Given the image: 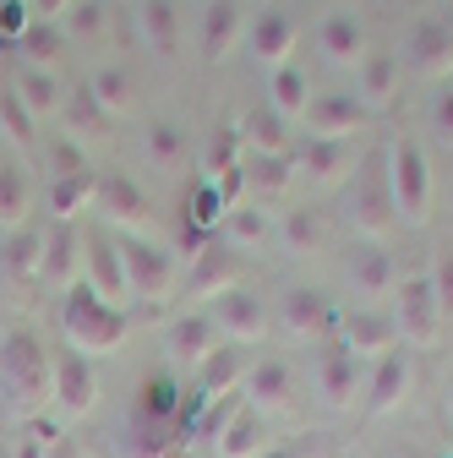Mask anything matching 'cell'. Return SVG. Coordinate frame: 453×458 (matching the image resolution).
I'll list each match as a JSON object with an SVG mask.
<instances>
[{
    "label": "cell",
    "mask_w": 453,
    "mask_h": 458,
    "mask_svg": "<svg viewBox=\"0 0 453 458\" xmlns=\"http://www.w3.org/2000/svg\"><path fill=\"white\" fill-rule=\"evenodd\" d=\"M55 404H61L66 415H88L98 404V377H93L88 355H77V350L55 355Z\"/></svg>",
    "instance_id": "cell-12"
},
{
    "label": "cell",
    "mask_w": 453,
    "mask_h": 458,
    "mask_svg": "<svg viewBox=\"0 0 453 458\" xmlns=\"http://www.w3.org/2000/svg\"><path fill=\"white\" fill-rule=\"evenodd\" d=\"M208 317L218 322V333H224V344H257L262 333H268V306H262V295H252V290H224L213 306H208Z\"/></svg>",
    "instance_id": "cell-9"
},
{
    "label": "cell",
    "mask_w": 453,
    "mask_h": 458,
    "mask_svg": "<svg viewBox=\"0 0 453 458\" xmlns=\"http://www.w3.org/2000/svg\"><path fill=\"white\" fill-rule=\"evenodd\" d=\"M181 153H186L181 126H169V121H153V126H148V158H153V164L175 169V164H181Z\"/></svg>",
    "instance_id": "cell-46"
},
{
    "label": "cell",
    "mask_w": 453,
    "mask_h": 458,
    "mask_svg": "<svg viewBox=\"0 0 453 458\" xmlns=\"http://www.w3.org/2000/svg\"><path fill=\"white\" fill-rule=\"evenodd\" d=\"M410 49H415V66L426 77H448L453 72V28L448 22H421L415 38H410Z\"/></svg>",
    "instance_id": "cell-33"
},
{
    "label": "cell",
    "mask_w": 453,
    "mask_h": 458,
    "mask_svg": "<svg viewBox=\"0 0 453 458\" xmlns=\"http://www.w3.org/2000/svg\"><path fill=\"white\" fill-rule=\"evenodd\" d=\"M241 38V0H208L202 12V55L218 61V55H230Z\"/></svg>",
    "instance_id": "cell-29"
},
{
    "label": "cell",
    "mask_w": 453,
    "mask_h": 458,
    "mask_svg": "<svg viewBox=\"0 0 453 458\" xmlns=\"http://www.w3.org/2000/svg\"><path fill=\"white\" fill-rule=\"evenodd\" d=\"M448 415H453V382H448Z\"/></svg>",
    "instance_id": "cell-53"
},
{
    "label": "cell",
    "mask_w": 453,
    "mask_h": 458,
    "mask_svg": "<svg viewBox=\"0 0 453 458\" xmlns=\"http://www.w3.org/2000/svg\"><path fill=\"white\" fill-rule=\"evenodd\" d=\"M278 322H285V333H295V338H322L338 317H333V301L322 290H290L278 301Z\"/></svg>",
    "instance_id": "cell-23"
},
{
    "label": "cell",
    "mask_w": 453,
    "mask_h": 458,
    "mask_svg": "<svg viewBox=\"0 0 453 458\" xmlns=\"http://www.w3.org/2000/svg\"><path fill=\"white\" fill-rule=\"evenodd\" d=\"M366 126V104L355 93H322L306 109V137H333V142H350Z\"/></svg>",
    "instance_id": "cell-11"
},
{
    "label": "cell",
    "mask_w": 453,
    "mask_h": 458,
    "mask_svg": "<svg viewBox=\"0 0 453 458\" xmlns=\"http://www.w3.org/2000/svg\"><path fill=\"white\" fill-rule=\"evenodd\" d=\"M186 213H192V229H197V235H208V229H218V224H224L230 202L218 197V186H213V181H197V186H192V197H186Z\"/></svg>",
    "instance_id": "cell-44"
},
{
    "label": "cell",
    "mask_w": 453,
    "mask_h": 458,
    "mask_svg": "<svg viewBox=\"0 0 453 458\" xmlns=\"http://www.w3.org/2000/svg\"><path fill=\"white\" fill-rule=\"evenodd\" d=\"M333 327H338L333 344H345L355 360H382L388 350H399V327H393V317L377 311V306H350Z\"/></svg>",
    "instance_id": "cell-8"
},
{
    "label": "cell",
    "mask_w": 453,
    "mask_h": 458,
    "mask_svg": "<svg viewBox=\"0 0 453 458\" xmlns=\"http://www.w3.org/2000/svg\"><path fill=\"white\" fill-rule=\"evenodd\" d=\"M38 278L49 284V290H77L82 284V229L77 224H49L44 229V267Z\"/></svg>",
    "instance_id": "cell-10"
},
{
    "label": "cell",
    "mask_w": 453,
    "mask_h": 458,
    "mask_svg": "<svg viewBox=\"0 0 453 458\" xmlns=\"http://www.w3.org/2000/svg\"><path fill=\"white\" fill-rule=\"evenodd\" d=\"M262 458H317V447L312 442H273Z\"/></svg>",
    "instance_id": "cell-52"
},
{
    "label": "cell",
    "mask_w": 453,
    "mask_h": 458,
    "mask_svg": "<svg viewBox=\"0 0 453 458\" xmlns=\"http://www.w3.org/2000/svg\"><path fill=\"white\" fill-rule=\"evenodd\" d=\"M268 109L278 114V121H306V109H312V82H306V72L290 61V66H278L273 72V82H268Z\"/></svg>",
    "instance_id": "cell-27"
},
{
    "label": "cell",
    "mask_w": 453,
    "mask_h": 458,
    "mask_svg": "<svg viewBox=\"0 0 453 458\" xmlns=\"http://www.w3.org/2000/svg\"><path fill=\"white\" fill-rule=\"evenodd\" d=\"M246 366H252V360H246L241 344H218V350L197 366V371H202V382H197V387H202L208 404H213V398H230V393L246 382Z\"/></svg>",
    "instance_id": "cell-26"
},
{
    "label": "cell",
    "mask_w": 453,
    "mask_h": 458,
    "mask_svg": "<svg viewBox=\"0 0 453 458\" xmlns=\"http://www.w3.org/2000/svg\"><path fill=\"white\" fill-rule=\"evenodd\" d=\"M393 327H399V344H415V350H426L437 338L442 306H437V290H432V273L399 278V290H393Z\"/></svg>",
    "instance_id": "cell-5"
},
{
    "label": "cell",
    "mask_w": 453,
    "mask_h": 458,
    "mask_svg": "<svg viewBox=\"0 0 453 458\" xmlns=\"http://www.w3.org/2000/svg\"><path fill=\"white\" fill-rule=\"evenodd\" d=\"M121 262H126V290L137 301H164L175 290V257L148 235H126L121 241Z\"/></svg>",
    "instance_id": "cell-6"
},
{
    "label": "cell",
    "mask_w": 453,
    "mask_h": 458,
    "mask_svg": "<svg viewBox=\"0 0 453 458\" xmlns=\"http://www.w3.org/2000/svg\"><path fill=\"white\" fill-rule=\"evenodd\" d=\"M12 93L22 98V109L33 114V121L44 126V121H61V109H66V82L55 77V72H38V66H22L17 72V82H12Z\"/></svg>",
    "instance_id": "cell-21"
},
{
    "label": "cell",
    "mask_w": 453,
    "mask_h": 458,
    "mask_svg": "<svg viewBox=\"0 0 453 458\" xmlns=\"http://www.w3.org/2000/svg\"><path fill=\"white\" fill-rule=\"evenodd\" d=\"M241 126H224V131H213L208 137V153H202V181H224V175H235V169L246 164L241 158Z\"/></svg>",
    "instance_id": "cell-38"
},
{
    "label": "cell",
    "mask_w": 453,
    "mask_h": 458,
    "mask_svg": "<svg viewBox=\"0 0 453 458\" xmlns=\"http://www.w3.org/2000/svg\"><path fill=\"white\" fill-rule=\"evenodd\" d=\"M290 158H295V169H306L317 186H338L345 175H355V148L333 142V137H306Z\"/></svg>",
    "instance_id": "cell-18"
},
{
    "label": "cell",
    "mask_w": 453,
    "mask_h": 458,
    "mask_svg": "<svg viewBox=\"0 0 453 458\" xmlns=\"http://www.w3.org/2000/svg\"><path fill=\"white\" fill-rule=\"evenodd\" d=\"M6 267H12V278H38V267H44V229L38 224L6 235Z\"/></svg>",
    "instance_id": "cell-42"
},
{
    "label": "cell",
    "mask_w": 453,
    "mask_h": 458,
    "mask_svg": "<svg viewBox=\"0 0 453 458\" xmlns=\"http://www.w3.org/2000/svg\"><path fill=\"white\" fill-rule=\"evenodd\" d=\"M442 458H453V453H442Z\"/></svg>",
    "instance_id": "cell-55"
},
{
    "label": "cell",
    "mask_w": 453,
    "mask_h": 458,
    "mask_svg": "<svg viewBox=\"0 0 453 458\" xmlns=\"http://www.w3.org/2000/svg\"><path fill=\"white\" fill-rule=\"evenodd\" d=\"M350 213H355V229L382 246V235L393 229V218H399V208H393V186H388V164L382 153H372L361 169H355V197H350Z\"/></svg>",
    "instance_id": "cell-4"
},
{
    "label": "cell",
    "mask_w": 453,
    "mask_h": 458,
    "mask_svg": "<svg viewBox=\"0 0 453 458\" xmlns=\"http://www.w3.org/2000/svg\"><path fill=\"white\" fill-rule=\"evenodd\" d=\"M98 208L115 218V224H142L148 218V191L126 175H104L98 181Z\"/></svg>",
    "instance_id": "cell-32"
},
{
    "label": "cell",
    "mask_w": 453,
    "mask_h": 458,
    "mask_svg": "<svg viewBox=\"0 0 453 458\" xmlns=\"http://www.w3.org/2000/svg\"><path fill=\"white\" fill-rule=\"evenodd\" d=\"M218 344H224V333H218V322L208 311H181L169 322V360L175 366H202Z\"/></svg>",
    "instance_id": "cell-15"
},
{
    "label": "cell",
    "mask_w": 453,
    "mask_h": 458,
    "mask_svg": "<svg viewBox=\"0 0 453 458\" xmlns=\"http://www.w3.org/2000/svg\"><path fill=\"white\" fill-rule=\"evenodd\" d=\"M317 44H322V55H328L333 66H361L366 55H372L366 22H361L355 12H328V17L317 22Z\"/></svg>",
    "instance_id": "cell-17"
},
{
    "label": "cell",
    "mask_w": 453,
    "mask_h": 458,
    "mask_svg": "<svg viewBox=\"0 0 453 458\" xmlns=\"http://www.w3.org/2000/svg\"><path fill=\"white\" fill-rule=\"evenodd\" d=\"M317 387H322V404L328 410H350L355 404L361 366H355V355L345 350V344H328V350L317 355Z\"/></svg>",
    "instance_id": "cell-19"
},
{
    "label": "cell",
    "mask_w": 453,
    "mask_h": 458,
    "mask_svg": "<svg viewBox=\"0 0 453 458\" xmlns=\"http://www.w3.org/2000/svg\"><path fill=\"white\" fill-rule=\"evenodd\" d=\"M33 17H28V0H0V33H12V38H22V28H28Z\"/></svg>",
    "instance_id": "cell-49"
},
{
    "label": "cell",
    "mask_w": 453,
    "mask_h": 458,
    "mask_svg": "<svg viewBox=\"0 0 453 458\" xmlns=\"http://www.w3.org/2000/svg\"><path fill=\"white\" fill-rule=\"evenodd\" d=\"M432 290H437V306H442V317H448V311H453V257H442V262H437Z\"/></svg>",
    "instance_id": "cell-50"
},
{
    "label": "cell",
    "mask_w": 453,
    "mask_h": 458,
    "mask_svg": "<svg viewBox=\"0 0 453 458\" xmlns=\"http://www.w3.org/2000/svg\"><path fill=\"white\" fill-rule=\"evenodd\" d=\"M82 284L109 301V306H121L126 311V262H121V241L115 235H104V229H88L82 235Z\"/></svg>",
    "instance_id": "cell-7"
},
{
    "label": "cell",
    "mask_w": 453,
    "mask_h": 458,
    "mask_svg": "<svg viewBox=\"0 0 453 458\" xmlns=\"http://www.w3.org/2000/svg\"><path fill=\"white\" fill-rule=\"evenodd\" d=\"M241 142H246L252 153H278V158H290V121H278L273 109H252L246 126H241Z\"/></svg>",
    "instance_id": "cell-36"
},
{
    "label": "cell",
    "mask_w": 453,
    "mask_h": 458,
    "mask_svg": "<svg viewBox=\"0 0 453 458\" xmlns=\"http://www.w3.org/2000/svg\"><path fill=\"white\" fill-rule=\"evenodd\" d=\"M137 22H142V38H148V49H153V55H175V44H181L175 0H142Z\"/></svg>",
    "instance_id": "cell-34"
},
{
    "label": "cell",
    "mask_w": 453,
    "mask_h": 458,
    "mask_svg": "<svg viewBox=\"0 0 453 458\" xmlns=\"http://www.w3.org/2000/svg\"><path fill=\"white\" fill-rule=\"evenodd\" d=\"M410 350H388L382 360H372V382H366V410L372 415H388V410H399L405 404V393H410Z\"/></svg>",
    "instance_id": "cell-16"
},
{
    "label": "cell",
    "mask_w": 453,
    "mask_h": 458,
    "mask_svg": "<svg viewBox=\"0 0 453 458\" xmlns=\"http://www.w3.org/2000/svg\"><path fill=\"white\" fill-rule=\"evenodd\" d=\"M213 442H218V458H262V453L273 447L268 415H257L252 404H235L230 420H224V431H218Z\"/></svg>",
    "instance_id": "cell-20"
},
{
    "label": "cell",
    "mask_w": 453,
    "mask_h": 458,
    "mask_svg": "<svg viewBox=\"0 0 453 458\" xmlns=\"http://www.w3.org/2000/svg\"><path fill=\"white\" fill-rule=\"evenodd\" d=\"M350 284H355V295L366 301V306H377L382 295H393L399 290V273H393V251H382V246H361L355 257H350Z\"/></svg>",
    "instance_id": "cell-24"
},
{
    "label": "cell",
    "mask_w": 453,
    "mask_h": 458,
    "mask_svg": "<svg viewBox=\"0 0 453 458\" xmlns=\"http://www.w3.org/2000/svg\"><path fill=\"white\" fill-rule=\"evenodd\" d=\"M241 278V257L230 246H202L192 257V273H186V295L192 301H218L224 290H235Z\"/></svg>",
    "instance_id": "cell-13"
},
{
    "label": "cell",
    "mask_w": 453,
    "mask_h": 458,
    "mask_svg": "<svg viewBox=\"0 0 453 458\" xmlns=\"http://www.w3.org/2000/svg\"><path fill=\"white\" fill-rule=\"evenodd\" d=\"M268 241H273V218L257 202H235L230 213H224V246L230 251H257Z\"/></svg>",
    "instance_id": "cell-28"
},
{
    "label": "cell",
    "mask_w": 453,
    "mask_h": 458,
    "mask_svg": "<svg viewBox=\"0 0 453 458\" xmlns=\"http://www.w3.org/2000/svg\"><path fill=\"white\" fill-rule=\"evenodd\" d=\"M355 77H361V104L366 109H382V104H393V93H399V66H393V55H382V49H372L366 61L355 66Z\"/></svg>",
    "instance_id": "cell-31"
},
{
    "label": "cell",
    "mask_w": 453,
    "mask_h": 458,
    "mask_svg": "<svg viewBox=\"0 0 453 458\" xmlns=\"http://www.w3.org/2000/svg\"><path fill=\"white\" fill-rule=\"evenodd\" d=\"M33 224V181L17 158H0V235H17Z\"/></svg>",
    "instance_id": "cell-25"
},
{
    "label": "cell",
    "mask_w": 453,
    "mask_h": 458,
    "mask_svg": "<svg viewBox=\"0 0 453 458\" xmlns=\"http://www.w3.org/2000/svg\"><path fill=\"white\" fill-rule=\"evenodd\" d=\"M88 93L98 98V109L115 121V114H126L132 109V77L121 72V66H98L93 77H88Z\"/></svg>",
    "instance_id": "cell-41"
},
{
    "label": "cell",
    "mask_w": 453,
    "mask_h": 458,
    "mask_svg": "<svg viewBox=\"0 0 453 458\" xmlns=\"http://www.w3.org/2000/svg\"><path fill=\"white\" fill-rule=\"evenodd\" d=\"M0 131H6V142H12L17 153H33V148H38V121L22 109V98H17L12 88L0 93Z\"/></svg>",
    "instance_id": "cell-43"
},
{
    "label": "cell",
    "mask_w": 453,
    "mask_h": 458,
    "mask_svg": "<svg viewBox=\"0 0 453 458\" xmlns=\"http://www.w3.org/2000/svg\"><path fill=\"white\" fill-rule=\"evenodd\" d=\"M0 404L12 420H38L55 404V355L28 333H0Z\"/></svg>",
    "instance_id": "cell-1"
},
{
    "label": "cell",
    "mask_w": 453,
    "mask_h": 458,
    "mask_svg": "<svg viewBox=\"0 0 453 458\" xmlns=\"http://www.w3.org/2000/svg\"><path fill=\"white\" fill-rule=\"evenodd\" d=\"M432 131H437V142H453V82L437 88V98H432Z\"/></svg>",
    "instance_id": "cell-48"
},
{
    "label": "cell",
    "mask_w": 453,
    "mask_h": 458,
    "mask_svg": "<svg viewBox=\"0 0 453 458\" xmlns=\"http://www.w3.org/2000/svg\"><path fill=\"white\" fill-rule=\"evenodd\" d=\"M88 202H98V175H55L49 181V213L55 224H77V213H88Z\"/></svg>",
    "instance_id": "cell-30"
},
{
    "label": "cell",
    "mask_w": 453,
    "mask_h": 458,
    "mask_svg": "<svg viewBox=\"0 0 453 458\" xmlns=\"http://www.w3.org/2000/svg\"><path fill=\"white\" fill-rule=\"evenodd\" d=\"M61 28L55 22H28L17 49H22V66H38V72H55V61H61Z\"/></svg>",
    "instance_id": "cell-39"
},
{
    "label": "cell",
    "mask_w": 453,
    "mask_h": 458,
    "mask_svg": "<svg viewBox=\"0 0 453 458\" xmlns=\"http://www.w3.org/2000/svg\"><path fill=\"white\" fill-rule=\"evenodd\" d=\"M246 404L257 410V415H273V410H285L290 398H295V371L285 366V360H273V355H262V360H252L246 366Z\"/></svg>",
    "instance_id": "cell-14"
},
{
    "label": "cell",
    "mask_w": 453,
    "mask_h": 458,
    "mask_svg": "<svg viewBox=\"0 0 453 458\" xmlns=\"http://www.w3.org/2000/svg\"><path fill=\"white\" fill-rule=\"evenodd\" d=\"M61 333H66V344H72L77 355L98 360V355H115L121 344H126L132 317L121 306L98 301L88 284H77V290H66V301H61Z\"/></svg>",
    "instance_id": "cell-2"
},
{
    "label": "cell",
    "mask_w": 453,
    "mask_h": 458,
    "mask_svg": "<svg viewBox=\"0 0 453 458\" xmlns=\"http://www.w3.org/2000/svg\"><path fill=\"white\" fill-rule=\"evenodd\" d=\"M104 33H109V6H104V0H72V12H66V38L98 44Z\"/></svg>",
    "instance_id": "cell-45"
},
{
    "label": "cell",
    "mask_w": 453,
    "mask_h": 458,
    "mask_svg": "<svg viewBox=\"0 0 453 458\" xmlns=\"http://www.w3.org/2000/svg\"><path fill=\"white\" fill-rule=\"evenodd\" d=\"M241 169H246V186H252V191H262V197L285 191V186L295 181V158H278V153H252Z\"/></svg>",
    "instance_id": "cell-40"
},
{
    "label": "cell",
    "mask_w": 453,
    "mask_h": 458,
    "mask_svg": "<svg viewBox=\"0 0 453 458\" xmlns=\"http://www.w3.org/2000/svg\"><path fill=\"white\" fill-rule=\"evenodd\" d=\"M388 186H393V208H399L405 224H421L426 208H432V164H426V148L415 137H399L388 153Z\"/></svg>",
    "instance_id": "cell-3"
},
{
    "label": "cell",
    "mask_w": 453,
    "mask_h": 458,
    "mask_svg": "<svg viewBox=\"0 0 453 458\" xmlns=\"http://www.w3.org/2000/svg\"><path fill=\"white\" fill-rule=\"evenodd\" d=\"M273 241L285 246L290 257H312V251L322 246V224H317V213H306V208H295V213H278V224H273Z\"/></svg>",
    "instance_id": "cell-37"
},
{
    "label": "cell",
    "mask_w": 453,
    "mask_h": 458,
    "mask_svg": "<svg viewBox=\"0 0 453 458\" xmlns=\"http://www.w3.org/2000/svg\"><path fill=\"white\" fill-rule=\"evenodd\" d=\"M61 121H66V137H72V142H88V137H104V131H109V114L98 109V98H93L88 88H72V93H66Z\"/></svg>",
    "instance_id": "cell-35"
},
{
    "label": "cell",
    "mask_w": 453,
    "mask_h": 458,
    "mask_svg": "<svg viewBox=\"0 0 453 458\" xmlns=\"http://www.w3.org/2000/svg\"><path fill=\"white\" fill-rule=\"evenodd\" d=\"M55 175H88V153H82V142H72V137L49 142V181H55Z\"/></svg>",
    "instance_id": "cell-47"
},
{
    "label": "cell",
    "mask_w": 453,
    "mask_h": 458,
    "mask_svg": "<svg viewBox=\"0 0 453 458\" xmlns=\"http://www.w3.org/2000/svg\"><path fill=\"white\" fill-rule=\"evenodd\" d=\"M295 44H301V28H295V17L290 12H262L257 22H252V55L262 66H290V55H295Z\"/></svg>",
    "instance_id": "cell-22"
},
{
    "label": "cell",
    "mask_w": 453,
    "mask_h": 458,
    "mask_svg": "<svg viewBox=\"0 0 453 458\" xmlns=\"http://www.w3.org/2000/svg\"><path fill=\"white\" fill-rule=\"evenodd\" d=\"M0 458H17V453H12V447H0Z\"/></svg>",
    "instance_id": "cell-54"
},
{
    "label": "cell",
    "mask_w": 453,
    "mask_h": 458,
    "mask_svg": "<svg viewBox=\"0 0 453 458\" xmlns=\"http://www.w3.org/2000/svg\"><path fill=\"white\" fill-rule=\"evenodd\" d=\"M72 12V0H28V17L33 22H55V17H66Z\"/></svg>",
    "instance_id": "cell-51"
}]
</instances>
